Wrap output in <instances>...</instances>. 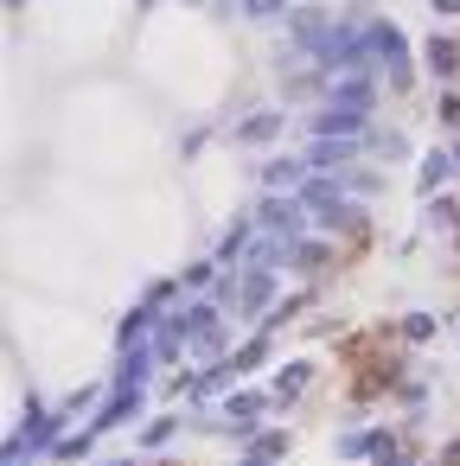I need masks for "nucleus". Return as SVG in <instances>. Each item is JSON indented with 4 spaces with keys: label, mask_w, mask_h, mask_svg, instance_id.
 <instances>
[{
    "label": "nucleus",
    "mask_w": 460,
    "mask_h": 466,
    "mask_svg": "<svg viewBox=\"0 0 460 466\" xmlns=\"http://www.w3.org/2000/svg\"><path fill=\"white\" fill-rule=\"evenodd\" d=\"M281 7H288V0H243V14H250V20H275Z\"/></svg>",
    "instance_id": "obj_22"
},
{
    "label": "nucleus",
    "mask_w": 460,
    "mask_h": 466,
    "mask_svg": "<svg viewBox=\"0 0 460 466\" xmlns=\"http://www.w3.org/2000/svg\"><path fill=\"white\" fill-rule=\"evenodd\" d=\"M275 192H288V186H307V160H269V173H262Z\"/></svg>",
    "instance_id": "obj_12"
},
{
    "label": "nucleus",
    "mask_w": 460,
    "mask_h": 466,
    "mask_svg": "<svg viewBox=\"0 0 460 466\" xmlns=\"http://www.w3.org/2000/svg\"><path fill=\"white\" fill-rule=\"evenodd\" d=\"M434 14H441V20H454V14H460V0H434Z\"/></svg>",
    "instance_id": "obj_25"
},
{
    "label": "nucleus",
    "mask_w": 460,
    "mask_h": 466,
    "mask_svg": "<svg viewBox=\"0 0 460 466\" xmlns=\"http://www.w3.org/2000/svg\"><path fill=\"white\" fill-rule=\"evenodd\" d=\"M371 154H383V160H403V154H409V141H403V135H371Z\"/></svg>",
    "instance_id": "obj_20"
},
{
    "label": "nucleus",
    "mask_w": 460,
    "mask_h": 466,
    "mask_svg": "<svg viewBox=\"0 0 460 466\" xmlns=\"http://www.w3.org/2000/svg\"><path fill=\"white\" fill-rule=\"evenodd\" d=\"M428 224H441V230H447V224H460V211H454V205H428Z\"/></svg>",
    "instance_id": "obj_23"
},
{
    "label": "nucleus",
    "mask_w": 460,
    "mask_h": 466,
    "mask_svg": "<svg viewBox=\"0 0 460 466\" xmlns=\"http://www.w3.org/2000/svg\"><path fill=\"white\" fill-rule=\"evenodd\" d=\"M90 447H97V428H84V434H65L52 460H65V466H77V460H90Z\"/></svg>",
    "instance_id": "obj_16"
},
{
    "label": "nucleus",
    "mask_w": 460,
    "mask_h": 466,
    "mask_svg": "<svg viewBox=\"0 0 460 466\" xmlns=\"http://www.w3.org/2000/svg\"><path fill=\"white\" fill-rule=\"evenodd\" d=\"M167 300H173V281H154V288H148V300H141V307H167Z\"/></svg>",
    "instance_id": "obj_24"
},
{
    "label": "nucleus",
    "mask_w": 460,
    "mask_h": 466,
    "mask_svg": "<svg viewBox=\"0 0 460 466\" xmlns=\"http://www.w3.org/2000/svg\"><path fill=\"white\" fill-rule=\"evenodd\" d=\"M7 7H20V0H7Z\"/></svg>",
    "instance_id": "obj_29"
},
{
    "label": "nucleus",
    "mask_w": 460,
    "mask_h": 466,
    "mask_svg": "<svg viewBox=\"0 0 460 466\" xmlns=\"http://www.w3.org/2000/svg\"><path fill=\"white\" fill-rule=\"evenodd\" d=\"M454 160H460V147H454Z\"/></svg>",
    "instance_id": "obj_31"
},
{
    "label": "nucleus",
    "mask_w": 460,
    "mask_h": 466,
    "mask_svg": "<svg viewBox=\"0 0 460 466\" xmlns=\"http://www.w3.org/2000/svg\"><path fill=\"white\" fill-rule=\"evenodd\" d=\"M358 154V141H313L307 147V167H345Z\"/></svg>",
    "instance_id": "obj_9"
},
{
    "label": "nucleus",
    "mask_w": 460,
    "mask_h": 466,
    "mask_svg": "<svg viewBox=\"0 0 460 466\" xmlns=\"http://www.w3.org/2000/svg\"><path fill=\"white\" fill-rule=\"evenodd\" d=\"M281 128H288V122H281L275 109H262V116H250V122H237V141H243V147H269V141H275Z\"/></svg>",
    "instance_id": "obj_5"
},
{
    "label": "nucleus",
    "mask_w": 460,
    "mask_h": 466,
    "mask_svg": "<svg viewBox=\"0 0 460 466\" xmlns=\"http://www.w3.org/2000/svg\"><path fill=\"white\" fill-rule=\"evenodd\" d=\"M148 326H154V307H135V313L122 319V332H116V345H122V351H135V345L148 339Z\"/></svg>",
    "instance_id": "obj_13"
},
{
    "label": "nucleus",
    "mask_w": 460,
    "mask_h": 466,
    "mask_svg": "<svg viewBox=\"0 0 460 466\" xmlns=\"http://www.w3.org/2000/svg\"><path fill=\"white\" fill-rule=\"evenodd\" d=\"M454 173H460V160H454V154H441V147H434V154H422V192H441Z\"/></svg>",
    "instance_id": "obj_6"
},
{
    "label": "nucleus",
    "mask_w": 460,
    "mask_h": 466,
    "mask_svg": "<svg viewBox=\"0 0 460 466\" xmlns=\"http://www.w3.org/2000/svg\"><path fill=\"white\" fill-rule=\"evenodd\" d=\"M326 256H332L326 243H294V262H288V268H301V275H307V268H326Z\"/></svg>",
    "instance_id": "obj_17"
},
{
    "label": "nucleus",
    "mask_w": 460,
    "mask_h": 466,
    "mask_svg": "<svg viewBox=\"0 0 460 466\" xmlns=\"http://www.w3.org/2000/svg\"><path fill=\"white\" fill-rule=\"evenodd\" d=\"M224 415H230V428H256L262 421V396H230Z\"/></svg>",
    "instance_id": "obj_15"
},
{
    "label": "nucleus",
    "mask_w": 460,
    "mask_h": 466,
    "mask_svg": "<svg viewBox=\"0 0 460 466\" xmlns=\"http://www.w3.org/2000/svg\"><path fill=\"white\" fill-rule=\"evenodd\" d=\"M403 339H409V345H428V339H434V319H428V313H409V319H403Z\"/></svg>",
    "instance_id": "obj_19"
},
{
    "label": "nucleus",
    "mask_w": 460,
    "mask_h": 466,
    "mask_svg": "<svg viewBox=\"0 0 460 466\" xmlns=\"http://www.w3.org/2000/svg\"><path fill=\"white\" fill-rule=\"evenodd\" d=\"M288 447H294V434H288V428H262V434L250 441V453H256V460H281Z\"/></svg>",
    "instance_id": "obj_14"
},
{
    "label": "nucleus",
    "mask_w": 460,
    "mask_h": 466,
    "mask_svg": "<svg viewBox=\"0 0 460 466\" xmlns=\"http://www.w3.org/2000/svg\"><path fill=\"white\" fill-rule=\"evenodd\" d=\"M250 243H256V237H250V218H237V224L224 230V243H218V262H243Z\"/></svg>",
    "instance_id": "obj_10"
},
{
    "label": "nucleus",
    "mask_w": 460,
    "mask_h": 466,
    "mask_svg": "<svg viewBox=\"0 0 460 466\" xmlns=\"http://www.w3.org/2000/svg\"><path fill=\"white\" fill-rule=\"evenodd\" d=\"M307 383H313V364H281L275 370V402H294Z\"/></svg>",
    "instance_id": "obj_8"
},
{
    "label": "nucleus",
    "mask_w": 460,
    "mask_h": 466,
    "mask_svg": "<svg viewBox=\"0 0 460 466\" xmlns=\"http://www.w3.org/2000/svg\"><path fill=\"white\" fill-rule=\"evenodd\" d=\"M224 7H237V0H224Z\"/></svg>",
    "instance_id": "obj_30"
},
{
    "label": "nucleus",
    "mask_w": 460,
    "mask_h": 466,
    "mask_svg": "<svg viewBox=\"0 0 460 466\" xmlns=\"http://www.w3.org/2000/svg\"><path fill=\"white\" fill-rule=\"evenodd\" d=\"M371 103H377V90H371L364 71H352V77L332 84V109H345V116H371Z\"/></svg>",
    "instance_id": "obj_4"
},
{
    "label": "nucleus",
    "mask_w": 460,
    "mask_h": 466,
    "mask_svg": "<svg viewBox=\"0 0 460 466\" xmlns=\"http://www.w3.org/2000/svg\"><path fill=\"white\" fill-rule=\"evenodd\" d=\"M371 33V58L390 71V90H403L409 84V46H403V33L390 26V20H377V26H364Z\"/></svg>",
    "instance_id": "obj_1"
},
{
    "label": "nucleus",
    "mask_w": 460,
    "mask_h": 466,
    "mask_svg": "<svg viewBox=\"0 0 460 466\" xmlns=\"http://www.w3.org/2000/svg\"><path fill=\"white\" fill-rule=\"evenodd\" d=\"M447 466H460V441H454V447H447Z\"/></svg>",
    "instance_id": "obj_26"
},
{
    "label": "nucleus",
    "mask_w": 460,
    "mask_h": 466,
    "mask_svg": "<svg viewBox=\"0 0 460 466\" xmlns=\"http://www.w3.org/2000/svg\"><path fill=\"white\" fill-rule=\"evenodd\" d=\"M269 300H275V275H269V268H243V275H237V313H243V319H262Z\"/></svg>",
    "instance_id": "obj_3"
},
{
    "label": "nucleus",
    "mask_w": 460,
    "mask_h": 466,
    "mask_svg": "<svg viewBox=\"0 0 460 466\" xmlns=\"http://www.w3.org/2000/svg\"><path fill=\"white\" fill-rule=\"evenodd\" d=\"M339 186H345V192H358V198H371V192H377V173H364V167H358V173H339Z\"/></svg>",
    "instance_id": "obj_21"
},
{
    "label": "nucleus",
    "mask_w": 460,
    "mask_h": 466,
    "mask_svg": "<svg viewBox=\"0 0 460 466\" xmlns=\"http://www.w3.org/2000/svg\"><path fill=\"white\" fill-rule=\"evenodd\" d=\"M256 224H262L269 237H294V243H301V230H307V205L275 192V198H262V205H256Z\"/></svg>",
    "instance_id": "obj_2"
},
{
    "label": "nucleus",
    "mask_w": 460,
    "mask_h": 466,
    "mask_svg": "<svg viewBox=\"0 0 460 466\" xmlns=\"http://www.w3.org/2000/svg\"><path fill=\"white\" fill-rule=\"evenodd\" d=\"M179 345H186V319L173 313V319H160V332H154V364H173Z\"/></svg>",
    "instance_id": "obj_7"
},
{
    "label": "nucleus",
    "mask_w": 460,
    "mask_h": 466,
    "mask_svg": "<svg viewBox=\"0 0 460 466\" xmlns=\"http://www.w3.org/2000/svg\"><path fill=\"white\" fill-rule=\"evenodd\" d=\"M422 58H428V71H434V77H454V65H460V52H454V39H441V33L428 39V52H422Z\"/></svg>",
    "instance_id": "obj_11"
},
{
    "label": "nucleus",
    "mask_w": 460,
    "mask_h": 466,
    "mask_svg": "<svg viewBox=\"0 0 460 466\" xmlns=\"http://www.w3.org/2000/svg\"><path fill=\"white\" fill-rule=\"evenodd\" d=\"M116 466H135V460H116Z\"/></svg>",
    "instance_id": "obj_28"
},
{
    "label": "nucleus",
    "mask_w": 460,
    "mask_h": 466,
    "mask_svg": "<svg viewBox=\"0 0 460 466\" xmlns=\"http://www.w3.org/2000/svg\"><path fill=\"white\" fill-rule=\"evenodd\" d=\"M173 434H179V415H160V421H148V428H141V447H167Z\"/></svg>",
    "instance_id": "obj_18"
},
{
    "label": "nucleus",
    "mask_w": 460,
    "mask_h": 466,
    "mask_svg": "<svg viewBox=\"0 0 460 466\" xmlns=\"http://www.w3.org/2000/svg\"><path fill=\"white\" fill-rule=\"evenodd\" d=\"M237 466H269V460H256V453H243V460H237Z\"/></svg>",
    "instance_id": "obj_27"
}]
</instances>
